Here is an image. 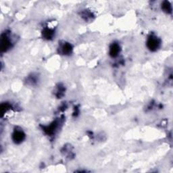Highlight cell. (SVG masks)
I'll list each match as a JSON object with an SVG mask.
<instances>
[{
    "instance_id": "obj_1",
    "label": "cell",
    "mask_w": 173,
    "mask_h": 173,
    "mask_svg": "<svg viewBox=\"0 0 173 173\" xmlns=\"http://www.w3.org/2000/svg\"><path fill=\"white\" fill-rule=\"evenodd\" d=\"M160 40L156 36L151 35L150 37H149L148 41H147V46H148V49L151 51H156L160 47Z\"/></svg>"
},
{
    "instance_id": "obj_2",
    "label": "cell",
    "mask_w": 173,
    "mask_h": 173,
    "mask_svg": "<svg viewBox=\"0 0 173 173\" xmlns=\"http://www.w3.org/2000/svg\"><path fill=\"white\" fill-rule=\"evenodd\" d=\"M25 135L22 130H15L12 135V139L16 143H20L24 140Z\"/></svg>"
},
{
    "instance_id": "obj_3",
    "label": "cell",
    "mask_w": 173,
    "mask_h": 173,
    "mask_svg": "<svg viewBox=\"0 0 173 173\" xmlns=\"http://www.w3.org/2000/svg\"><path fill=\"white\" fill-rule=\"evenodd\" d=\"M120 52V46L117 43H113L110 47V55L112 57L115 58Z\"/></svg>"
},
{
    "instance_id": "obj_4",
    "label": "cell",
    "mask_w": 173,
    "mask_h": 173,
    "mask_svg": "<svg viewBox=\"0 0 173 173\" xmlns=\"http://www.w3.org/2000/svg\"><path fill=\"white\" fill-rule=\"evenodd\" d=\"M72 46L69 43H65L64 45H62V51L64 54H70L72 51Z\"/></svg>"
},
{
    "instance_id": "obj_5",
    "label": "cell",
    "mask_w": 173,
    "mask_h": 173,
    "mask_svg": "<svg viewBox=\"0 0 173 173\" xmlns=\"http://www.w3.org/2000/svg\"><path fill=\"white\" fill-rule=\"evenodd\" d=\"M162 8L166 13H170L172 12V6L168 1H164L162 5Z\"/></svg>"
},
{
    "instance_id": "obj_6",
    "label": "cell",
    "mask_w": 173,
    "mask_h": 173,
    "mask_svg": "<svg viewBox=\"0 0 173 173\" xmlns=\"http://www.w3.org/2000/svg\"><path fill=\"white\" fill-rule=\"evenodd\" d=\"M43 35L46 39H49L54 36V31L51 29H45L43 31Z\"/></svg>"
}]
</instances>
